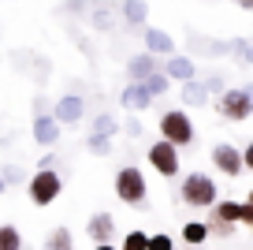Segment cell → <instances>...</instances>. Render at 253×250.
Instances as JSON below:
<instances>
[{"mask_svg":"<svg viewBox=\"0 0 253 250\" xmlns=\"http://www.w3.org/2000/svg\"><path fill=\"white\" fill-rule=\"evenodd\" d=\"M145 250H175V239L168 232H157V235H149L145 239Z\"/></svg>","mask_w":253,"mask_h":250,"instance_id":"24","label":"cell"},{"mask_svg":"<svg viewBox=\"0 0 253 250\" xmlns=\"http://www.w3.org/2000/svg\"><path fill=\"white\" fill-rule=\"evenodd\" d=\"M238 224H253V202H242V209H238Z\"/></svg>","mask_w":253,"mask_h":250,"instance_id":"31","label":"cell"},{"mask_svg":"<svg viewBox=\"0 0 253 250\" xmlns=\"http://www.w3.org/2000/svg\"><path fill=\"white\" fill-rule=\"evenodd\" d=\"M41 250H75V235H71V228H52V232L45 235V247Z\"/></svg>","mask_w":253,"mask_h":250,"instance_id":"16","label":"cell"},{"mask_svg":"<svg viewBox=\"0 0 253 250\" xmlns=\"http://www.w3.org/2000/svg\"><path fill=\"white\" fill-rule=\"evenodd\" d=\"M48 116L56 120V124H79L82 116H86V101H82L79 94H67V97H60V101H56V109L48 112Z\"/></svg>","mask_w":253,"mask_h":250,"instance_id":"8","label":"cell"},{"mask_svg":"<svg viewBox=\"0 0 253 250\" xmlns=\"http://www.w3.org/2000/svg\"><path fill=\"white\" fill-rule=\"evenodd\" d=\"M182 105H190V109L209 105V94H205V86H201L198 78H194V82H182Z\"/></svg>","mask_w":253,"mask_h":250,"instance_id":"18","label":"cell"},{"mask_svg":"<svg viewBox=\"0 0 253 250\" xmlns=\"http://www.w3.org/2000/svg\"><path fill=\"white\" fill-rule=\"evenodd\" d=\"M0 250H23V232L15 224H0Z\"/></svg>","mask_w":253,"mask_h":250,"instance_id":"22","label":"cell"},{"mask_svg":"<svg viewBox=\"0 0 253 250\" xmlns=\"http://www.w3.org/2000/svg\"><path fill=\"white\" fill-rule=\"evenodd\" d=\"M201 86H205V94H223V78H220V75H212V78H205Z\"/></svg>","mask_w":253,"mask_h":250,"instance_id":"30","label":"cell"},{"mask_svg":"<svg viewBox=\"0 0 253 250\" xmlns=\"http://www.w3.org/2000/svg\"><path fill=\"white\" fill-rule=\"evenodd\" d=\"M119 11H123V19L130 26H145V19H149V4H145V0H123Z\"/></svg>","mask_w":253,"mask_h":250,"instance_id":"15","label":"cell"},{"mask_svg":"<svg viewBox=\"0 0 253 250\" xmlns=\"http://www.w3.org/2000/svg\"><path fill=\"white\" fill-rule=\"evenodd\" d=\"M145 239H149V235L134 228V232H126V235H123V247H119V250H145Z\"/></svg>","mask_w":253,"mask_h":250,"instance_id":"26","label":"cell"},{"mask_svg":"<svg viewBox=\"0 0 253 250\" xmlns=\"http://www.w3.org/2000/svg\"><path fill=\"white\" fill-rule=\"evenodd\" d=\"M112 187H116V198L123 205H138V209H142L145 198H149L145 172H142V168H134V164H123V168L116 172V183H112Z\"/></svg>","mask_w":253,"mask_h":250,"instance_id":"2","label":"cell"},{"mask_svg":"<svg viewBox=\"0 0 253 250\" xmlns=\"http://www.w3.org/2000/svg\"><path fill=\"white\" fill-rule=\"evenodd\" d=\"M153 71H160V60L149 53H138L126 60V75H130V82H142V78H149Z\"/></svg>","mask_w":253,"mask_h":250,"instance_id":"13","label":"cell"},{"mask_svg":"<svg viewBox=\"0 0 253 250\" xmlns=\"http://www.w3.org/2000/svg\"><path fill=\"white\" fill-rule=\"evenodd\" d=\"M145 53L149 56H175V38L160 26H145Z\"/></svg>","mask_w":253,"mask_h":250,"instance_id":"10","label":"cell"},{"mask_svg":"<svg viewBox=\"0 0 253 250\" xmlns=\"http://www.w3.org/2000/svg\"><path fill=\"white\" fill-rule=\"evenodd\" d=\"M138 86H142L145 94H149L153 101H157V97H164V94H168V78L160 75V71H153V75H149V78H142V82H138Z\"/></svg>","mask_w":253,"mask_h":250,"instance_id":"21","label":"cell"},{"mask_svg":"<svg viewBox=\"0 0 253 250\" xmlns=\"http://www.w3.org/2000/svg\"><path fill=\"white\" fill-rule=\"evenodd\" d=\"M205 239H209L205 220H186V224H182V243H190V247H201Z\"/></svg>","mask_w":253,"mask_h":250,"instance_id":"19","label":"cell"},{"mask_svg":"<svg viewBox=\"0 0 253 250\" xmlns=\"http://www.w3.org/2000/svg\"><path fill=\"white\" fill-rule=\"evenodd\" d=\"M160 75L168 78V82H194V75H198V67H194V60H190V56H168L164 63H160Z\"/></svg>","mask_w":253,"mask_h":250,"instance_id":"9","label":"cell"},{"mask_svg":"<svg viewBox=\"0 0 253 250\" xmlns=\"http://www.w3.org/2000/svg\"><path fill=\"white\" fill-rule=\"evenodd\" d=\"M34 142H38L41 149H52L56 142H60V124H56L48 112H41V116H34Z\"/></svg>","mask_w":253,"mask_h":250,"instance_id":"11","label":"cell"},{"mask_svg":"<svg viewBox=\"0 0 253 250\" xmlns=\"http://www.w3.org/2000/svg\"><path fill=\"white\" fill-rule=\"evenodd\" d=\"M149 164H153V172L164 176V180H175V176H179V168H182L179 149L168 146V142H153V146H149Z\"/></svg>","mask_w":253,"mask_h":250,"instance_id":"6","label":"cell"},{"mask_svg":"<svg viewBox=\"0 0 253 250\" xmlns=\"http://www.w3.org/2000/svg\"><path fill=\"white\" fill-rule=\"evenodd\" d=\"M93 250H116V247H112V243H97Z\"/></svg>","mask_w":253,"mask_h":250,"instance_id":"33","label":"cell"},{"mask_svg":"<svg viewBox=\"0 0 253 250\" xmlns=\"http://www.w3.org/2000/svg\"><path fill=\"white\" fill-rule=\"evenodd\" d=\"M179 198L186 205H194V209H212V205L220 202V190H216L212 176L190 172V176H182V183H179Z\"/></svg>","mask_w":253,"mask_h":250,"instance_id":"1","label":"cell"},{"mask_svg":"<svg viewBox=\"0 0 253 250\" xmlns=\"http://www.w3.org/2000/svg\"><path fill=\"white\" fill-rule=\"evenodd\" d=\"M112 11H116V8H112L108 0H104V4H101V0H93V15H89V23H93L97 30H108V26L116 23V15H112Z\"/></svg>","mask_w":253,"mask_h":250,"instance_id":"20","label":"cell"},{"mask_svg":"<svg viewBox=\"0 0 253 250\" xmlns=\"http://www.w3.org/2000/svg\"><path fill=\"white\" fill-rule=\"evenodd\" d=\"M86 146H89V153H97V157H108L112 153V138H101V134H89Z\"/></svg>","mask_w":253,"mask_h":250,"instance_id":"25","label":"cell"},{"mask_svg":"<svg viewBox=\"0 0 253 250\" xmlns=\"http://www.w3.org/2000/svg\"><path fill=\"white\" fill-rule=\"evenodd\" d=\"M112 232H116V217H112V213H93L89 224H86V235L93 239V247L97 243H108Z\"/></svg>","mask_w":253,"mask_h":250,"instance_id":"12","label":"cell"},{"mask_svg":"<svg viewBox=\"0 0 253 250\" xmlns=\"http://www.w3.org/2000/svg\"><path fill=\"white\" fill-rule=\"evenodd\" d=\"M209 235H220V239H231L235 235V224H220V220H205Z\"/></svg>","mask_w":253,"mask_h":250,"instance_id":"27","label":"cell"},{"mask_svg":"<svg viewBox=\"0 0 253 250\" xmlns=\"http://www.w3.org/2000/svg\"><path fill=\"white\" fill-rule=\"evenodd\" d=\"M231 49H235V56L242 63H250V41H246V38H235V41H231Z\"/></svg>","mask_w":253,"mask_h":250,"instance_id":"29","label":"cell"},{"mask_svg":"<svg viewBox=\"0 0 253 250\" xmlns=\"http://www.w3.org/2000/svg\"><path fill=\"white\" fill-rule=\"evenodd\" d=\"M216 112L220 120H231V124H246L253 116V90L246 86H235V90H223L216 97Z\"/></svg>","mask_w":253,"mask_h":250,"instance_id":"4","label":"cell"},{"mask_svg":"<svg viewBox=\"0 0 253 250\" xmlns=\"http://www.w3.org/2000/svg\"><path fill=\"white\" fill-rule=\"evenodd\" d=\"M119 101H123V109H130V112H145L153 105V97L145 94L142 86H138V82H130V86L123 90V94H119Z\"/></svg>","mask_w":253,"mask_h":250,"instance_id":"14","label":"cell"},{"mask_svg":"<svg viewBox=\"0 0 253 250\" xmlns=\"http://www.w3.org/2000/svg\"><path fill=\"white\" fill-rule=\"evenodd\" d=\"M160 142L182 149V146H194V124H190L186 109H168L160 116Z\"/></svg>","mask_w":253,"mask_h":250,"instance_id":"3","label":"cell"},{"mask_svg":"<svg viewBox=\"0 0 253 250\" xmlns=\"http://www.w3.org/2000/svg\"><path fill=\"white\" fill-rule=\"evenodd\" d=\"M116 131H119V120L112 116V112H101V116H93V134H101V138H112Z\"/></svg>","mask_w":253,"mask_h":250,"instance_id":"23","label":"cell"},{"mask_svg":"<svg viewBox=\"0 0 253 250\" xmlns=\"http://www.w3.org/2000/svg\"><path fill=\"white\" fill-rule=\"evenodd\" d=\"M126 134H130V138H138V134H142V124H138V120H130V124H126Z\"/></svg>","mask_w":253,"mask_h":250,"instance_id":"32","label":"cell"},{"mask_svg":"<svg viewBox=\"0 0 253 250\" xmlns=\"http://www.w3.org/2000/svg\"><path fill=\"white\" fill-rule=\"evenodd\" d=\"M238 8H253V0H238Z\"/></svg>","mask_w":253,"mask_h":250,"instance_id":"34","label":"cell"},{"mask_svg":"<svg viewBox=\"0 0 253 250\" xmlns=\"http://www.w3.org/2000/svg\"><path fill=\"white\" fill-rule=\"evenodd\" d=\"M30 202L34 205H52L56 198H60V190H63V180H60V172H34L30 176Z\"/></svg>","mask_w":253,"mask_h":250,"instance_id":"5","label":"cell"},{"mask_svg":"<svg viewBox=\"0 0 253 250\" xmlns=\"http://www.w3.org/2000/svg\"><path fill=\"white\" fill-rule=\"evenodd\" d=\"M0 180H4V187H8V183H19V180H23L19 164H4V168H0Z\"/></svg>","mask_w":253,"mask_h":250,"instance_id":"28","label":"cell"},{"mask_svg":"<svg viewBox=\"0 0 253 250\" xmlns=\"http://www.w3.org/2000/svg\"><path fill=\"white\" fill-rule=\"evenodd\" d=\"M212 164L227 176V180L242 176V168H246V164H242V149H235L231 142H216V146H212Z\"/></svg>","mask_w":253,"mask_h":250,"instance_id":"7","label":"cell"},{"mask_svg":"<svg viewBox=\"0 0 253 250\" xmlns=\"http://www.w3.org/2000/svg\"><path fill=\"white\" fill-rule=\"evenodd\" d=\"M4 190H8V187H4V180H0V194H4Z\"/></svg>","mask_w":253,"mask_h":250,"instance_id":"35","label":"cell"},{"mask_svg":"<svg viewBox=\"0 0 253 250\" xmlns=\"http://www.w3.org/2000/svg\"><path fill=\"white\" fill-rule=\"evenodd\" d=\"M238 209H242V202H216L212 205V217L209 220H220V224H238Z\"/></svg>","mask_w":253,"mask_h":250,"instance_id":"17","label":"cell"}]
</instances>
